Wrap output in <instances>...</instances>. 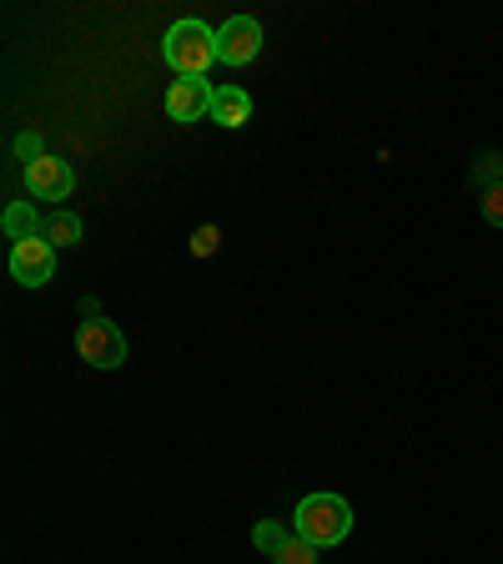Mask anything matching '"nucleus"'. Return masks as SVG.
Masks as SVG:
<instances>
[{
  "label": "nucleus",
  "mask_w": 503,
  "mask_h": 564,
  "mask_svg": "<svg viewBox=\"0 0 503 564\" xmlns=\"http://www.w3.org/2000/svg\"><path fill=\"white\" fill-rule=\"evenodd\" d=\"M162 56L176 76H207V66H217V31L197 15H187L162 35Z\"/></svg>",
  "instance_id": "obj_1"
},
{
  "label": "nucleus",
  "mask_w": 503,
  "mask_h": 564,
  "mask_svg": "<svg viewBox=\"0 0 503 564\" xmlns=\"http://www.w3.org/2000/svg\"><path fill=\"white\" fill-rule=\"evenodd\" d=\"M293 529L307 544L328 550V544H342L352 534V505L342 494H307L293 514Z\"/></svg>",
  "instance_id": "obj_2"
},
{
  "label": "nucleus",
  "mask_w": 503,
  "mask_h": 564,
  "mask_svg": "<svg viewBox=\"0 0 503 564\" xmlns=\"http://www.w3.org/2000/svg\"><path fill=\"white\" fill-rule=\"evenodd\" d=\"M76 352H81V364L101 368V373H117V368L127 364V338H121V328L111 317H91V323H81V333H76Z\"/></svg>",
  "instance_id": "obj_3"
},
{
  "label": "nucleus",
  "mask_w": 503,
  "mask_h": 564,
  "mask_svg": "<svg viewBox=\"0 0 503 564\" xmlns=\"http://www.w3.org/2000/svg\"><path fill=\"white\" fill-rule=\"evenodd\" d=\"M211 101H217V91L207 86V76H176V82L166 86V117H172L176 127L207 121L211 117Z\"/></svg>",
  "instance_id": "obj_4"
},
{
  "label": "nucleus",
  "mask_w": 503,
  "mask_h": 564,
  "mask_svg": "<svg viewBox=\"0 0 503 564\" xmlns=\"http://www.w3.org/2000/svg\"><path fill=\"white\" fill-rule=\"evenodd\" d=\"M262 51V25L252 15H232L227 25H217V61L222 66H247V61H258Z\"/></svg>",
  "instance_id": "obj_5"
},
{
  "label": "nucleus",
  "mask_w": 503,
  "mask_h": 564,
  "mask_svg": "<svg viewBox=\"0 0 503 564\" xmlns=\"http://www.w3.org/2000/svg\"><path fill=\"white\" fill-rule=\"evenodd\" d=\"M51 272H56V247L46 237H31V242H15L11 247V278L21 288H46Z\"/></svg>",
  "instance_id": "obj_6"
},
{
  "label": "nucleus",
  "mask_w": 503,
  "mask_h": 564,
  "mask_svg": "<svg viewBox=\"0 0 503 564\" xmlns=\"http://www.w3.org/2000/svg\"><path fill=\"white\" fill-rule=\"evenodd\" d=\"M25 187H31L35 202H66L70 187H76V172L61 156H41V162L25 166Z\"/></svg>",
  "instance_id": "obj_7"
},
{
  "label": "nucleus",
  "mask_w": 503,
  "mask_h": 564,
  "mask_svg": "<svg viewBox=\"0 0 503 564\" xmlns=\"http://www.w3.org/2000/svg\"><path fill=\"white\" fill-rule=\"evenodd\" d=\"M211 121L227 131L247 127L252 121V96L242 91V86H217V101H211Z\"/></svg>",
  "instance_id": "obj_8"
},
{
  "label": "nucleus",
  "mask_w": 503,
  "mask_h": 564,
  "mask_svg": "<svg viewBox=\"0 0 503 564\" xmlns=\"http://www.w3.org/2000/svg\"><path fill=\"white\" fill-rule=\"evenodd\" d=\"M0 227H6V237L15 242H31V237H46V217L31 207V202H11L6 207V217H0Z\"/></svg>",
  "instance_id": "obj_9"
},
{
  "label": "nucleus",
  "mask_w": 503,
  "mask_h": 564,
  "mask_svg": "<svg viewBox=\"0 0 503 564\" xmlns=\"http://www.w3.org/2000/svg\"><path fill=\"white\" fill-rule=\"evenodd\" d=\"M46 242L51 247H76V242H81V217H76L70 207L51 212V217H46Z\"/></svg>",
  "instance_id": "obj_10"
},
{
  "label": "nucleus",
  "mask_w": 503,
  "mask_h": 564,
  "mask_svg": "<svg viewBox=\"0 0 503 564\" xmlns=\"http://www.w3.org/2000/svg\"><path fill=\"white\" fill-rule=\"evenodd\" d=\"M293 534H297V529H287L282 519H262V524L252 529V544H258L262 554H282L287 544H293Z\"/></svg>",
  "instance_id": "obj_11"
},
{
  "label": "nucleus",
  "mask_w": 503,
  "mask_h": 564,
  "mask_svg": "<svg viewBox=\"0 0 503 564\" xmlns=\"http://www.w3.org/2000/svg\"><path fill=\"white\" fill-rule=\"evenodd\" d=\"M272 564H317V544H307L303 534H293V544L282 554H272Z\"/></svg>",
  "instance_id": "obj_12"
},
{
  "label": "nucleus",
  "mask_w": 503,
  "mask_h": 564,
  "mask_svg": "<svg viewBox=\"0 0 503 564\" xmlns=\"http://www.w3.org/2000/svg\"><path fill=\"white\" fill-rule=\"evenodd\" d=\"M217 242H222V227H217V223L197 227V232H192V258H211V252H217Z\"/></svg>",
  "instance_id": "obj_13"
},
{
  "label": "nucleus",
  "mask_w": 503,
  "mask_h": 564,
  "mask_svg": "<svg viewBox=\"0 0 503 564\" xmlns=\"http://www.w3.org/2000/svg\"><path fill=\"white\" fill-rule=\"evenodd\" d=\"M15 156H21L25 166L41 162V156H46V141H41V131H21V137H15Z\"/></svg>",
  "instance_id": "obj_14"
},
{
  "label": "nucleus",
  "mask_w": 503,
  "mask_h": 564,
  "mask_svg": "<svg viewBox=\"0 0 503 564\" xmlns=\"http://www.w3.org/2000/svg\"><path fill=\"white\" fill-rule=\"evenodd\" d=\"M483 217H489L493 227H503V182H493V187L483 192Z\"/></svg>",
  "instance_id": "obj_15"
},
{
  "label": "nucleus",
  "mask_w": 503,
  "mask_h": 564,
  "mask_svg": "<svg viewBox=\"0 0 503 564\" xmlns=\"http://www.w3.org/2000/svg\"><path fill=\"white\" fill-rule=\"evenodd\" d=\"M81 317H86V323H91V317H101V303H96V297H86V303H81Z\"/></svg>",
  "instance_id": "obj_16"
}]
</instances>
